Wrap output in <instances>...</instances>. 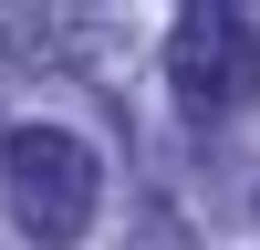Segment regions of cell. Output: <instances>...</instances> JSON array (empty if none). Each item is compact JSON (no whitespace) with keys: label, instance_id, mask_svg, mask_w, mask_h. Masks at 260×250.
<instances>
[{"label":"cell","instance_id":"7a4b0ae2","mask_svg":"<svg viewBox=\"0 0 260 250\" xmlns=\"http://www.w3.org/2000/svg\"><path fill=\"white\" fill-rule=\"evenodd\" d=\"M167 83H177L187 115L250 104V94H260V32H250V11H229V0L177 11V32H167Z\"/></svg>","mask_w":260,"mask_h":250},{"label":"cell","instance_id":"6da1fadb","mask_svg":"<svg viewBox=\"0 0 260 250\" xmlns=\"http://www.w3.org/2000/svg\"><path fill=\"white\" fill-rule=\"evenodd\" d=\"M94 188H104V167L83 136H62V125H11L0 136V198L42 250H73L94 229Z\"/></svg>","mask_w":260,"mask_h":250}]
</instances>
